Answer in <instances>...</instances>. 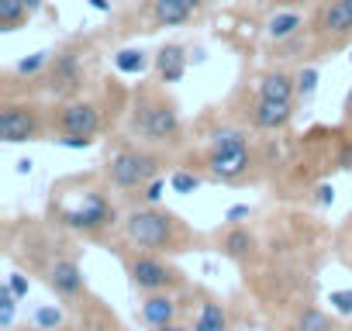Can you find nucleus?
<instances>
[{"instance_id":"32","label":"nucleus","mask_w":352,"mask_h":331,"mask_svg":"<svg viewBox=\"0 0 352 331\" xmlns=\"http://www.w3.org/2000/svg\"><path fill=\"white\" fill-rule=\"evenodd\" d=\"M249 214H252V207H249V204H235V207H228V211H225V221H228V225H242Z\"/></svg>"},{"instance_id":"1","label":"nucleus","mask_w":352,"mask_h":331,"mask_svg":"<svg viewBox=\"0 0 352 331\" xmlns=\"http://www.w3.org/2000/svg\"><path fill=\"white\" fill-rule=\"evenodd\" d=\"M128 131L138 141H145V145H176L180 135H184V121H180L176 104L166 93L142 90L135 97V107H131V117H128Z\"/></svg>"},{"instance_id":"21","label":"nucleus","mask_w":352,"mask_h":331,"mask_svg":"<svg viewBox=\"0 0 352 331\" xmlns=\"http://www.w3.org/2000/svg\"><path fill=\"white\" fill-rule=\"evenodd\" d=\"M32 11L25 8V0H0V32H18Z\"/></svg>"},{"instance_id":"39","label":"nucleus","mask_w":352,"mask_h":331,"mask_svg":"<svg viewBox=\"0 0 352 331\" xmlns=\"http://www.w3.org/2000/svg\"><path fill=\"white\" fill-rule=\"evenodd\" d=\"M18 173H32V159H21L18 162Z\"/></svg>"},{"instance_id":"7","label":"nucleus","mask_w":352,"mask_h":331,"mask_svg":"<svg viewBox=\"0 0 352 331\" xmlns=\"http://www.w3.org/2000/svg\"><path fill=\"white\" fill-rule=\"evenodd\" d=\"M45 87H49V93H56L63 100H73L83 90V56H80L76 45H66V49L52 52Z\"/></svg>"},{"instance_id":"28","label":"nucleus","mask_w":352,"mask_h":331,"mask_svg":"<svg viewBox=\"0 0 352 331\" xmlns=\"http://www.w3.org/2000/svg\"><path fill=\"white\" fill-rule=\"evenodd\" d=\"M328 304H331L335 314L352 317V290H331V293H328Z\"/></svg>"},{"instance_id":"14","label":"nucleus","mask_w":352,"mask_h":331,"mask_svg":"<svg viewBox=\"0 0 352 331\" xmlns=\"http://www.w3.org/2000/svg\"><path fill=\"white\" fill-rule=\"evenodd\" d=\"M294 117V104H280V100H256L252 104V124L259 131H280L287 128V121Z\"/></svg>"},{"instance_id":"5","label":"nucleus","mask_w":352,"mask_h":331,"mask_svg":"<svg viewBox=\"0 0 352 331\" xmlns=\"http://www.w3.org/2000/svg\"><path fill=\"white\" fill-rule=\"evenodd\" d=\"M159 173V159L145 148H135V145H124L118 148L111 159H107V183L114 190H142L145 183H152Z\"/></svg>"},{"instance_id":"36","label":"nucleus","mask_w":352,"mask_h":331,"mask_svg":"<svg viewBox=\"0 0 352 331\" xmlns=\"http://www.w3.org/2000/svg\"><path fill=\"white\" fill-rule=\"evenodd\" d=\"M152 331H194V328H184V324L173 321V324H162V328H152Z\"/></svg>"},{"instance_id":"2","label":"nucleus","mask_w":352,"mask_h":331,"mask_svg":"<svg viewBox=\"0 0 352 331\" xmlns=\"http://www.w3.org/2000/svg\"><path fill=\"white\" fill-rule=\"evenodd\" d=\"M121 231L135 249H145V252H180V242H184V225L176 221V214L159 211L152 204L128 211L121 221Z\"/></svg>"},{"instance_id":"22","label":"nucleus","mask_w":352,"mask_h":331,"mask_svg":"<svg viewBox=\"0 0 352 331\" xmlns=\"http://www.w3.org/2000/svg\"><path fill=\"white\" fill-rule=\"evenodd\" d=\"M49 62H52V52H49V49H38V52H32L28 59H21V62L14 66V73H18V76H38L42 69H49Z\"/></svg>"},{"instance_id":"26","label":"nucleus","mask_w":352,"mask_h":331,"mask_svg":"<svg viewBox=\"0 0 352 331\" xmlns=\"http://www.w3.org/2000/svg\"><path fill=\"white\" fill-rule=\"evenodd\" d=\"M314 90H318V69L307 66V69L297 73V97H300V100H311Z\"/></svg>"},{"instance_id":"35","label":"nucleus","mask_w":352,"mask_h":331,"mask_svg":"<svg viewBox=\"0 0 352 331\" xmlns=\"http://www.w3.org/2000/svg\"><path fill=\"white\" fill-rule=\"evenodd\" d=\"M338 166H342V170H352V145L342 152V159H338Z\"/></svg>"},{"instance_id":"33","label":"nucleus","mask_w":352,"mask_h":331,"mask_svg":"<svg viewBox=\"0 0 352 331\" xmlns=\"http://www.w3.org/2000/svg\"><path fill=\"white\" fill-rule=\"evenodd\" d=\"M314 201H318L321 207H328V204H335V187H331V183H321V187L314 190Z\"/></svg>"},{"instance_id":"25","label":"nucleus","mask_w":352,"mask_h":331,"mask_svg":"<svg viewBox=\"0 0 352 331\" xmlns=\"http://www.w3.org/2000/svg\"><path fill=\"white\" fill-rule=\"evenodd\" d=\"M14 310H18V293L4 283V286H0V324H4V328L14 324Z\"/></svg>"},{"instance_id":"30","label":"nucleus","mask_w":352,"mask_h":331,"mask_svg":"<svg viewBox=\"0 0 352 331\" xmlns=\"http://www.w3.org/2000/svg\"><path fill=\"white\" fill-rule=\"evenodd\" d=\"M59 148H73V152H83L94 145V138H80V135H63V138H52Z\"/></svg>"},{"instance_id":"19","label":"nucleus","mask_w":352,"mask_h":331,"mask_svg":"<svg viewBox=\"0 0 352 331\" xmlns=\"http://www.w3.org/2000/svg\"><path fill=\"white\" fill-rule=\"evenodd\" d=\"M194 331H228V317H225V307L214 304V300H204L197 317H194Z\"/></svg>"},{"instance_id":"27","label":"nucleus","mask_w":352,"mask_h":331,"mask_svg":"<svg viewBox=\"0 0 352 331\" xmlns=\"http://www.w3.org/2000/svg\"><path fill=\"white\" fill-rule=\"evenodd\" d=\"M35 324H38L42 331H56V328L63 324V310H59V307H52V304H45V307H38V310H35Z\"/></svg>"},{"instance_id":"13","label":"nucleus","mask_w":352,"mask_h":331,"mask_svg":"<svg viewBox=\"0 0 352 331\" xmlns=\"http://www.w3.org/2000/svg\"><path fill=\"white\" fill-rule=\"evenodd\" d=\"M155 76H159V83H180L184 76H187V66H190V56H187V49L184 45H176V42H169V45H162L159 52H155Z\"/></svg>"},{"instance_id":"24","label":"nucleus","mask_w":352,"mask_h":331,"mask_svg":"<svg viewBox=\"0 0 352 331\" xmlns=\"http://www.w3.org/2000/svg\"><path fill=\"white\" fill-rule=\"evenodd\" d=\"M169 187H173V194H197V190L204 187V176H197V173H190V170H176V173L169 176Z\"/></svg>"},{"instance_id":"8","label":"nucleus","mask_w":352,"mask_h":331,"mask_svg":"<svg viewBox=\"0 0 352 331\" xmlns=\"http://www.w3.org/2000/svg\"><path fill=\"white\" fill-rule=\"evenodd\" d=\"M128 279L138 293H162L169 286H180L184 276L176 273L173 266H166L162 259H155L152 252H142V255H131L128 259Z\"/></svg>"},{"instance_id":"41","label":"nucleus","mask_w":352,"mask_h":331,"mask_svg":"<svg viewBox=\"0 0 352 331\" xmlns=\"http://www.w3.org/2000/svg\"><path fill=\"white\" fill-rule=\"evenodd\" d=\"M18 331H42V328H38V324H32V328L25 324V328H18Z\"/></svg>"},{"instance_id":"42","label":"nucleus","mask_w":352,"mask_h":331,"mask_svg":"<svg viewBox=\"0 0 352 331\" xmlns=\"http://www.w3.org/2000/svg\"><path fill=\"white\" fill-rule=\"evenodd\" d=\"M349 62H352V52H349Z\"/></svg>"},{"instance_id":"4","label":"nucleus","mask_w":352,"mask_h":331,"mask_svg":"<svg viewBox=\"0 0 352 331\" xmlns=\"http://www.w3.org/2000/svg\"><path fill=\"white\" fill-rule=\"evenodd\" d=\"M118 221V207L111 204V197L104 190H83L76 201L59 207V225L80 235H97L104 228H111Z\"/></svg>"},{"instance_id":"15","label":"nucleus","mask_w":352,"mask_h":331,"mask_svg":"<svg viewBox=\"0 0 352 331\" xmlns=\"http://www.w3.org/2000/svg\"><path fill=\"white\" fill-rule=\"evenodd\" d=\"M176 300L162 290V293H145V300H142V307H138V314H142V321L148 324V328H162V324H173L176 321Z\"/></svg>"},{"instance_id":"10","label":"nucleus","mask_w":352,"mask_h":331,"mask_svg":"<svg viewBox=\"0 0 352 331\" xmlns=\"http://www.w3.org/2000/svg\"><path fill=\"white\" fill-rule=\"evenodd\" d=\"M314 32L331 45L345 42L352 35V0H324L314 14Z\"/></svg>"},{"instance_id":"17","label":"nucleus","mask_w":352,"mask_h":331,"mask_svg":"<svg viewBox=\"0 0 352 331\" xmlns=\"http://www.w3.org/2000/svg\"><path fill=\"white\" fill-rule=\"evenodd\" d=\"M300 28H304V18H300L297 11H276V14L266 21V38L276 45V42H287V38L300 35Z\"/></svg>"},{"instance_id":"11","label":"nucleus","mask_w":352,"mask_h":331,"mask_svg":"<svg viewBox=\"0 0 352 331\" xmlns=\"http://www.w3.org/2000/svg\"><path fill=\"white\" fill-rule=\"evenodd\" d=\"M208 11V0H152V21L159 28H184Z\"/></svg>"},{"instance_id":"38","label":"nucleus","mask_w":352,"mask_h":331,"mask_svg":"<svg viewBox=\"0 0 352 331\" xmlns=\"http://www.w3.org/2000/svg\"><path fill=\"white\" fill-rule=\"evenodd\" d=\"M87 331H114V328H111V324H100V321H97V324H87Z\"/></svg>"},{"instance_id":"16","label":"nucleus","mask_w":352,"mask_h":331,"mask_svg":"<svg viewBox=\"0 0 352 331\" xmlns=\"http://www.w3.org/2000/svg\"><path fill=\"white\" fill-rule=\"evenodd\" d=\"M259 97L263 100H280V104H294L297 100V76L276 69V73H266L259 80Z\"/></svg>"},{"instance_id":"23","label":"nucleus","mask_w":352,"mask_h":331,"mask_svg":"<svg viewBox=\"0 0 352 331\" xmlns=\"http://www.w3.org/2000/svg\"><path fill=\"white\" fill-rule=\"evenodd\" d=\"M294 331H335V328H331V321H328L318 307H307V310H300Z\"/></svg>"},{"instance_id":"20","label":"nucleus","mask_w":352,"mask_h":331,"mask_svg":"<svg viewBox=\"0 0 352 331\" xmlns=\"http://www.w3.org/2000/svg\"><path fill=\"white\" fill-rule=\"evenodd\" d=\"M114 69L121 76H142L148 69V52H142V49H121V52H114Z\"/></svg>"},{"instance_id":"12","label":"nucleus","mask_w":352,"mask_h":331,"mask_svg":"<svg viewBox=\"0 0 352 331\" xmlns=\"http://www.w3.org/2000/svg\"><path fill=\"white\" fill-rule=\"evenodd\" d=\"M45 279H49V286H52L59 297H66V300H73V297L83 293V269L76 266V259H66V255H63V259L49 262Z\"/></svg>"},{"instance_id":"6","label":"nucleus","mask_w":352,"mask_h":331,"mask_svg":"<svg viewBox=\"0 0 352 331\" xmlns=\"http://www.w3.org/2000/svg\"><path fill=\"white\" fill-rule=\"evenodd\" d=\"M42 135V107L38 104H4L0 107V141L25 145Z\"/></svg>"},{"instance_id":"29","label":"nucleus","mask_w":352,"mask_h":331,"mask_svg":"<svg viewBox=\"0 0 352 331\" xmlns=\"http://www.w3.org/2000/svg\"><path fill=\"white\" fill-rule=\"evenodd\" d=\"M162 194H166V180H159V176H155L152 183L142 187V197H145V204H152V207L162 201Z\"/></svg>"},{"instance_id":"34","label":"nucleus","mask_w":352,"mask_h":331,"mask_svg":"<svg viewBox=\"0 0 352 331\" xmlns=\"http://www.w3.org/2000/svg\"><path fill=\"white\" fill-rule=\"evenodd\" d=\"M87 4H90L94 11H100V14H111V0H87Z\"/></svg>"},{"instance_id":"3","label":"nucleus","mask_w":352,"mask_h":331,"mask_svg":"<svg viewBox=\"0 0 352 331\" xmlns=\"http://www.w3.org/2000/svg\"><path fill=\"white\" fill-rule=\"evenodd\" d=\"M252 166V152H249V138L239 128H218L211 135V148H208V173L221 183H239Z\"/></svg>"},{"instance_id":"31","label":"nucleus","mask_w":352,"mask_h":331,"mask_svg":"<svg viewBox=\"0 0 352 331\" xmlns=\"http://www.w3.org/2000/svg\"><path fill=\"white\" fill-rule=\"evenodd\" d=\"M8 286L18 293V300H25V297H28V290H32L28 276H21V273H11V276H8Z\"/></svg>"},{"instance_id":"9","label":"nucleus","mask_w":352,"mask_h":331,"mask_svg":"<svg viewBox=\"0 0 352 331\" xmlns=\"http://www.w3.org/2000/svg\"><path fill=\"white\" fill-rule=\"evenodd\" d=\"M56 131L59 135H80V138H94L100 131V111L90 100H66L56 107Z\"/></svg>"},{"instance_id":"37","label":"nucleus","mask_w":352,"mask_h":331,"mask_svg":"<svg viewBox=\"0 0 352 331\" xmlns=\"http://www.w3.org/2000/svg\"><path fill=\"white\" fill-rule=\"evenodd\" d=\"M42 4H45V0H25V8H28L32 14H38V11H42Z\"/></svg>"},{"instance_id":"18","label":"nucleus","mask_w":352,"mask_h":331,"mask_svg":"<svg viewBox=\"0 0 352 331\" xmlns=\"http://www.w3.org/2000/svg\"><path fill=\"white\" fill-rule=\"evenodd\" d=\"M252 249H256L252 231H245V228H239V225H235V228L225 235V242H221V252H225L228 259H249Z\"/></svg>"},{"instance_id":"40","label":"nucleus","mask_w":352,"mask_h":331,"mask_svg":"<svg viewBox=\"0 0 352 331\" xmlns=\"http://www.w3.org/2000/svg\"><path fill=\"white\" fill-rule=\"evenodd\" d=\"M345 114H352V90L345 93Z\"/></svg>"}]
</instances>
